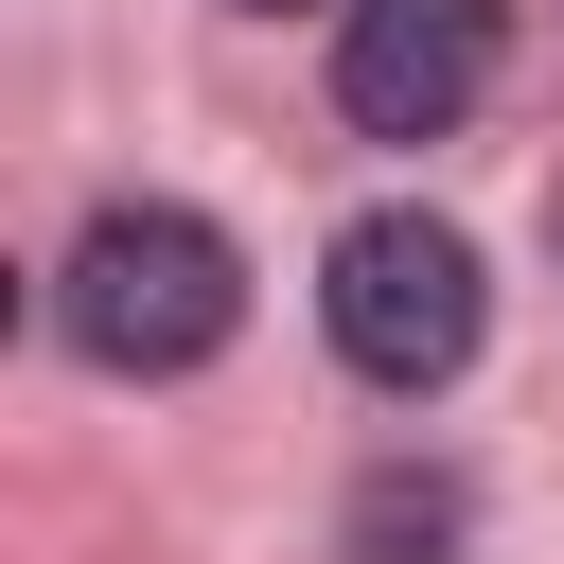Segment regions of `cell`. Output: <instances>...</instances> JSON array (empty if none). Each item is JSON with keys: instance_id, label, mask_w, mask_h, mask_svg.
Returning a JSON list of instances; mask_svg holds the SVG:
<instances>
[{"instance_id": "2", "label": "cell", "mask_w": 564, "mask_h": 564, "mask_svg": "<svg viewBox=\"0 0 564 564\" xmlns=\"http://www.w3.org/2000/svg\"><path fill=\"white\" fill-rule=\"evenodd\" d=\"M317 335H335V370H352V388H388V405L458 388V370H476V335H494L476 229H441L423 194H405V212H352V229L317 247Z\"/></svg>"}, {"instance_id": "5", "label": "cell", "mask_w": 564, "mask_h": 564, "mask_svg": "<svg viewBox=\"0 0 564 564\" xmlns=\"http://www.w3.org/2000/svg\"><path fill=\"white\" fill-rule=\"evenodd\" d=\"M229 18H282V0H229Z\"/></svg>"}, {"instance_id": "1", "label": "cell", "mask_w": 564, "mask_h": 564, "mask_svg": "<svg viewBox=\"0 0 564 564\" xmlns=\"http://www.w3.org/2000/svg\"><path fill=\"white\" fill-rule=\"evenodd\" d=\"M53 335L106 370V388H176L247 335V247L194 212V194H106L53 264Z\"/></svg>"}, {"instance_id": "4", "label": "cell", "mask_w": 564, "mask_h": 564, "mask_svg": "<svg viewBox=\"0 0 564 564\" xmlns=\"http://www.w3.org/2000/svg\"><path fill=\"white\" fill-rule=\"evenodd\" d=\"M458 529H476V494L423 476V458H388V476L352 494V564H458Z\"/></svg>"}, {"instance_id": "3", "label": "cell", "mask_w": 564, "mask_h": 564, "mask_svg": "<svg viewBox=\"0 0 564 564\" xmlns=\"http://www.w3.org/2000/svg\"><path fill=\"white\" fill-rule=\"evenodd\" d=\"M511 70V0H335V123L352 141H458Z\"/></svg>"}, {"instance_id": "6", "label": "cell", "mask_w": 564, "mask_h": 564, "mask_svg": "<svg viewBox=\"0 0 564 564\" xmlns=\"http://www.w3.org/2000/svg\"><path fill=\"white\" fill-rule=\"evenodd\" d=\"M546 247H564V194H546Z\"/></svg>"}]
</instances>
